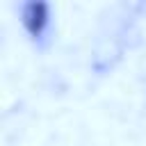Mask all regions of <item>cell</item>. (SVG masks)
I'll list each match as a JSON object with an SVG mask.
<instances>
[{"instance_id":"obj_1","label":"cell","mask_w":146,"mask_h":146,"mask_svg":"<svg viewBox=\"0 0 146 146\" xmlns=\"http://www.w3.org/2000/svg\"><path fill=\"white\" fill-rule=\"evenodd\" d=\"M48 21H50L48 18V9L43 5H39V2L27 5L25 11H23V23H25V27H27V32H30L32 39H41L46 34Z\"/></svg>"}]
</instances>
